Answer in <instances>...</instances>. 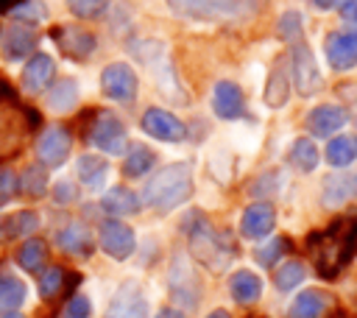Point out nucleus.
<instances>
[{"label": "nucleus", "mask_w": 357, "mask_h": 318, "mask_svg": "<svg viewBox=\"0 0 357 318\" xmlns=\"http://www.w3.org/2000/svg\"><path fill=\"white\" fill-rule=\"evenodd\" d=\"M324 156L332 167H349L357 159V139L351 134H335V137H329Z\"/></svg>", "instance_id": "20"}, {"label": "nucleus", "mask_w": 357, "mask_h": 318, "mask_svg": "<svg viewBox=\"0 0 357 318\" xmlns=\"http://www.w3.org/2000/svg\"><path fill=\"white\" fill-rule=\"evenodd\" d=\"M53 75H56V61H53V56H47V53H33V56L25 61L20 81H22V89H25L28 95H39V92L47 89V84L53 81Z\"/></svg>", "instance_id": "12"}, {"label": "nucleus", "mask_w": 357, "mask_h": 318, "mask_svg": "<svg viewBox=\"0 0 357 318\" xmlns=\"http://www.w3.org/2000/svg\"><path fill=\"white\" fill-rule=\"evenodd\" d=\"M98 234H100L103 251L112 254L114 259H126V257L134 251V232H131L123 220H117V218L103 220L100 229H98Z\"/></svg>", "instance_id": "13"}, {"label": "nucleus", "mask_w": 357, "mask_h": 318, "mask_svg": "<svg viewBox=\"0 0 357 318\" xmlns=\"http://www.w3.org/2000/svg\"><path fill=\"white\" fill-rule=\"evenodd\" d=\"M304 279V265L301 262H284L276 273V287L279 290H293Z\"/></svg>", "instance_id": "36"}, {"label": "nucleus", "mask_w": 357, "mask_h": 318, "mask_svg": "<svg viewBox=\"0 0 357 318\" xmlns=\"http://www.w3.org/2000/svg\"><path fill=\"white\" fill-rule=\"evenodd\" d=\"M56 237H59V245L67 248V251H73V254H78V248H86V243H89V234H86V229L81 223L64 226Z\"/></svg>", "instance_id": "33"}, {"label": "nucleus", "mask_w": 357, "mask_h": 318, "mask_svg": "<svg viewBox=\"0 0 357 318\" xmlns=\"http://www.w3.org/2000/svg\"><path fill=\"white\" fill-rule=\"evenodd\" d=\"M265 103L271 106V109H282V106H287V98H290V81H287V73H284V67H273L271 70V75H268V81H265Z\"/></svg>", "instance_id": "24"}, {"label": "nucleus", "mask_w": 357, "mask_h": 318, "mask_svg": "<svg viewBox=\"0 0 357 318\" xmlns=\"http://www.w3.org/2000/svg\"><path fill=\"white\" fill-rule=\"evenodd\" d=\"M139 128H142L151 139L167 142V145H176V142H181V139H187V126H184V120L176 117V114L167 112V109H159V106L145 109V114L139 117Z\"/></svg>", "instance_id": "5"}, {"label": "nucleus", "mask_w": 357, "mask_h": 318, "mask_svg": "<svg viewBox=\"0 0 357 318\" xmlns=\"http://www.w3.org/2000/svg\"><path fill=\"white\" fill-rule=\"evenodd\" d=\"M343 17H349V20H351V22L357 25V3H354V6H351V8L346 11V14H343Z\"/></svg>", "instance_id": "46"}, {"label": "nucleus", "mask_w": 357, "mask_h": 318, "mask_svg": "<svg viewBox=\"0 0 357 318\" xmlns=\"http://www.w3.org/2000/svg\"><path fill=\"white\" fill-rule=\"evenodd\" d=\"M126 139H128V131H126V123L120 120V114L100 112L92 126V134H89L92 148H98L100 153H109V156H120L126 151Z\"/></svg>", "instance_id": "6"}, {"label": "nucleus", "mask_w": 357, "mask_h": 318, "mask_svg": "<svg viewBox=\"0 0 357 318\" xmlns=\"http://www.w3.org/2000/svg\"><path fill=\"white\" fill-rule=\"evenodd\" d=\"M53 39L59 42L61 53L70 56V59H75V61H81V59H86V56L95 53V36L89 31L78 28V25H61L53 33Z\"/></svg>", "instance_id": "16"}, {"label": "nucleus", "mask_w": 357, "mask_h": 318, "mask_svg": "<svg viewBox=\"0 0 357 318\" xmlns=\"http://www.w3.org/2000/svg\"><path fill=\"white\" fill-rule=\"evenodd\" d=\"M326 64L337 73L357 67V33L354 31H332L324 42Z\"/></svg>", "instance_id": "10"}, {"label": "nucleus", "mask_w": 357, "mask_h": 318, "mask_svg": "<svg viewBox=\"0 0 357 318\" xmlns=\"http://www.w3.org/2000/svg\"><path fill=\"white\" fill-rule=\"evenodd\" d=\"M131 53H134L142 64H148V67H153L156 61H165V59H167V56H165V45H162V42H156V39L134 42V45H131Z\"/></svg>", "instance_id": "34"}, {"label": "nucleus", "mask_w": 357, "mask_h": 318, "mask_svg": "<svg viewBox=\"0 0 357 318\" xmlns=\"http://www.w3.org/2000/svg\"><path fill=\"white\" fill-rule=\"evenodd\" d=\"M70 148H73V139H70L67 128L50 126L36 139V159H39L42 167H61L70 156Z\"/></svg>", "instance_id": "9"}, {"label": "nucleus", "mask_w": 357, "mask_h": 318, "mask_svg": "<svg viewBox=\"0 0 357 318\" xmlns=\"http://www.w3.org/2000/svg\"><path fill=\"white\" fill-rule=\"evenodd\" d=\"M75 176L84 187L89 190H100L109 179V162L100 153H81L75 159Z\"/></svg>", "instance_id": "17"}, {"label": "nucleus", "mask_w": 357, "mask_h": 318, "mask_svg": "<svg viewBox=\"0 0 357 318\" xmlns=\"http://www.w3.org/2000/svg\"><path fill=\"white\" fill-rule=\"evenodd\" d=\"M231 296L237 298V301H243V304H248V301H254V298H259V293H262V279L257 276V273H251V271H237L234 276H231Z\"/></svg>", "instance_id": "25"}, {"label": "nucleus", "mask_w": 357, "mask_h": 318, "mask_svg": "<svg viewBox=\"0 0 357 318\" xmlns=\"http://www.w3.org/2000/svg\"><path fill=\"white\" fill-rule=\"evenodd\" d=\"M282 187H284V173L276 170V167H271V170H262V173L248 184V195L259 201V198H271V195H276Z\"/></svg>", "instance_id": "26"}, {"label": "nucleus", "mask_w": 357, "mask_h": 318, "mask_svg": "<svg viewBox=\"0 0 357 318\" xmlns=\"http://www.w3.org/2000/svg\"><path fill=\"white\" fill-rule=\"evenodd\" d=\"M321 162V153H318V145L310 139V137H298L293 139L290 151H287V165L298 173H312Z\"/></svg>", "instance_id": "19"}, {"label": "nucleus", "mask_w": 357, "mask_h": 318, "mask_svg": "<svg viewBox=\"0 0 357 318\" xmlns=\"http://www.w3.org/2000/svg\"><path fill=\"white\" fill-rule=\"evenodd\" d=\"M139 78L128 61H112L100 73V92L114 103H131L137 98Z\"/></svg>", "instance_id": "4"}, {"label": "nucleus", "mask_w": 357, "mask_h": 318, "mask_svg": "<svg viewBox=\"0 0 357 318\" xmlns=\"http://www.w3.org/2000/svg\"><path fill=\"white\" fill-rule=\"evenodd\" d=\"M70 14L81 17V20H95L109 8V0H64Z\"/></svg>", "instance_id": "35"}, {"label": "nucleus", "mask_w": 357, "mask_h": 318, "mask_svg": "<svg viewBox=\"0 0 357 318\" xmlns=\"http://www.w3.org/2000/svg\"><path fill=\"white\" fill-rule=\"evenodd\" d=\"M148 315V304L145 298L137 293V287H126L109 307L106 318H145Z\"/></svg>", "instance_id": "21"}, {"label": "nucleus", "mask_w": 357, "mask_h": 318, "mask_svg": "<svg viewBox=\"0 0 357 318\" xmlns=\"http://www.w3.org/2000/svg\"><path fill=\"white\" fill-rule=\"evenodd\" d=\"M20 190V179L11 167H0V206H6Z\"/></svg>", "instance_id": "38"}, {"label": "nucleus", "mask_w": 357, "mask_h": 318, "mask_svg": "<svg viewBox=\"0 0 357 318\" xmlns=\"http://www.w3.org/2000/svg\"><path fill=\"white\" fill-rule=\"evenodd\" d=\"M346 123H349V112L337 103H321V106L310 109L307 117H304L307 131L312 137H321V139H329V137L340 134L346 128Z\"/></svg>", "instance_id": "7"}, {"label": "nucleus", "mask_w": 357, "mask_h": 318, "mask_svg": "<svg viewBox=\"0 0 357 318\" xmlns=\"http://www.w3.org/2000/svg\"><path fill=\"white\" fill-rule=\"evenodd\" d=\"M276 31H279V36H282L284 42H298V36H301V31H304V14L296 11V8H287V11L279 17Z\"/></svg>", "instance_id": "31"}, {"label": "nucleus", "mask_w": 357, "mask_h": 318, "mask_svg": "<svg viewBox=\"0 0 357 318\" xmlns=\"http://www.w3.org/2000/svg\"><path fill=\"white\" fill-rule=\"evenodd\" d=\"M276 226V209L268 201H257L243 212L240 220V232L248 240H262L265 234H271V229Z\"/></svg>", "instance_id": "15"}, {"label": "nucleus", "mask_w": 357, "mask_h": 318, "mask_svg": "<svg viewBox=\"0 0 357 318\" xmlns=\"http://www.w3.org/2000/svg\"><path fill=\"white\" fill-rule=\"evenodd\" d=\"M321 198L326 206H343L357 198V170H337L329 173L321 184Z\"/></svg>", "instance_id": "14"}, {"label": "nucleus", "mask_w": 357, "mask_h": 318, "mask_svg": "<svg viewBox=\"0 0 357 318\" xmlns=\"http://www.w3.org/2000/svg\"><path fill=\"white\" fill-rule=\"evenodd\" d=\"M36 45H39V36L31 25H22V22H14L6 28L3 39H0V56L14 64V61H22V59H31L36 53Z\"/></svg>", "instance_id": "8"}, {"label": "nucleus", "mask_w": 357, "mask_h": 318, "mask_svg": "<svg viewBox=\"0 0 357 318\" xmlns=\"http://www.w3.org/2000/svg\"><path fill=\"white\" fill-rule=\"evenodd\" d=\"M290 75H293V86L301 98H312L324 89V75H321L318 59L304 39L293 42V47H290Z\"/></svg>", "instance_id": "2"}, {"label": "nucleus", "mask_w": 357, "mask_h": 318, "mask_svg": "<svg viewBox=\"0 0 357 318\" xmlns=\"http://www.w3.org/2000/svg\"><path fill=\"white\" fill-rule=\"evenodd\" d=\"M59 279H61V273H59L56 268H53V271H47V273H45V279H42V293H45V296H50V293L59 287Z\"/></svg>", "instance_id": "43"}, {"label": "nucleus", "mask_w": 357, "mask_h": 318, "mask_svg": "<svg viewBox=\"0 0 357 318\" xmlns=\"http://www.w3.org/2000/svg\"><path fill=\"white\" fill-rule=\"evenodd\" d=\"M279 248H282L279 243H271L268 248H262V251H259V262H262V265H271V262H273V257L279 254Z\"/></svg>", "instance_id": "44"}, {"label": "nucleus", "mask_w": 357, "mask_h": 318, "mask_svg": "<svg viewBox=\"0 0 357 318\" xmlns=\"http://www.w3.org/2000/svg\"><path fill=\"white\" fill-rule=\"evenodd\" d=\"M50 195H53V201H56V204H73V201L78 198V190H75V184H73V181L61 179V181H56V184H53Z\"/></svg>", "instance_id": "40"}, {"label": "nucleus", "mask_w": 357, "mask_h": 318, "mask_svg": "<svg viewBox=\"0 0 357 318\" xmlns=\"http://www.w3.org/2000/svg\"><path fill=\"white\" fill-rule=\"evenodd\" d=\"M36 226H39V218L33 212H17L14 220H8L11 234H31Z\"/></svg>", "instance_id": "39"}, {"label": "nucleus", "mask_w": 357, "mask_h": 318, "mask_svg": "<svg viewBox=\"0 0 357 318\" xmlns=\"http://www.w3.org/2000/svg\"><path fill=\"white\" fill-rule=\"evenodd\" d=\"M165 3L173 14L187 17V20H201V22L243 17L237 0H165Z\"/></svg>", "instance_id": "3"}, {"label": "nucleus", "mask_w": 357, "mask_h": 318, "mask_svg": "<svg viewBox=\"0 0 357 318\" xmlns=\"http://www.w3.org/2000/svg\"><path fill=\"white\" fill-rule=\"evenodd\" d=\"M326 307V298L318 290H304L293 304H290V318H318Z\"/></svg>", "instance_id": "27"}, {"label": "nucleus", "mask_w": 357, "mask_h": 318, "mask_svg": "<svg viewBox=\"0 0 357 318\" xmlns=\"http://www.w3.org/2000/svg\"><path fill=\"white\" fill-rule=\"evenodd\" d=\"M159 318H184L181 312H176V310H162L159 312Z\"/></svg>", "instance_id": "45"}, {"label": "nucleus", "mask_w": 357, "mask_h": 318, "mask_svg": "<svg viewBox=\"0 0 357 318\" xmlns=\"http://www.w3.org/2000/svg\"><path fill=\"white\" fill-rule=\"evenodd\" d=\"M89 315V304H86V298L81 296V298H75L70 307H67V318H86Z\"/></svg>", "instance_id": "42"}, {"label": "nucleus", "mask_w": 357, "mask_h": 318, "mask_svg": "<svg viewBox=\"0 0 357 318\" xmlns=\"http://www.w3.org/2000/svg\"><path fill=\"white\" fill-rule=\"evenodd\" d=\"M192 195V167L190 162H170L162 170L151 173L142 190L145 206L156 212H170Z\"/></svg>", "instance_id": "1"}, {"label": "nucleus", "mask_w": 357, "mask_h": 318, "mask_svg": "<svg viewBox=\"0 0 357 318\" xmlns=\"http://www.w3.org/2000/svg\"><path fill=\"white\" fill-rule=\"evenodd\" d=\"M231 173H234V156H231V151L223 148V145L212 148L209 151V176L218 179L220 184H226L231 179Z\"/></svg>", "instance_id": "28"}, {"label": "nucleus", "mask_w": 357, "mask_h": 318, "mask_svg": "<svg viewBox=\"0 0 357 318\" xmlns=\"http://www.w3.org/2000/svg\"><path fill=\"white\" fill-rule=\"evenodd\" d=\"M78 98H81L78 81H75V78H59V81H53V84H50L45 103H47V109H50V112H56V114H67V112H73V109H75Z\"/></svg>", "instance_id": "18"}, {"label": "nucleus", "mask_w": 357, "mask_h": 318, "mask_svg": "<svg viewBox=\"0 0 357 318\" xmlns=\"http://www.w3.org/2000/svg\"><path fill=\"white\" fill-rule=\"evenodd\" d=\"M11 20L36 28L39 22L47 20V8L42 6V0H25V3H17V6L11 8Z\"/></svg>", "instance_id": "29"}, {"label": "nucleus", "mask_w": 357, "mask_h": 318, "mask_svg": "<svg viewBox=\"0 0 357 318\" xmlns=\"http://www.w3.org/2000/svg\"><path fill=\"white\" fill-rule=\"evenodd\" d=\"M42 259H45V245H42V240H28V243L22 245V251H20V265L28 268V271H36V268L42 265Z\"/></svg>", "instance_id": "37"}, {"label": "nucleus", "mask_w": 357, "mask_h": 318, "mask_svg": "<svg viewBox=\"0 0 357 318\" xmlns=\"http://www.w3.org/2000/svg\"><path fill=\"white\" fill-rule=\"evenodd\" d=\"M6 318H20V315H6Z\"/></svg>", "instance_id": "48"}, {"label": "nucleus", "mask_w": 357, "mask_h": 318, "mask_svg": "<svg viewBox=\"0 0 357 318\" xmlns=\"http://www.w3.org/2000/svg\"><path fill=\"white\" fill-rule=\"evenodd\" d=\"M25 298V285L14 276H3L0 279V310H14L20 307Z\"/></svg>", "instance_id": "32"}, {"label": "nucleus", "mask_w": 357, "mask_h": 318, "mask_svg": "<svg viewBox=\"0 0 357 318\" xmlns=\"http://www.w3.org/2000/svg\"><path fill=\"white\" fill-rule=\"evenodd\" d=\"M212 112H215L220 120H240L243 112H245L243 89H240L234 81L220 78V81L212 86Z\"/></svg>", "instance_id": "11"}, {"label": "nucleus", "mask_w": 357, "mask_h": 318, "mask_svg": "<svg viewBox=\"0 0 357 318\" xmlns=\"http://www.w3.org/2000/svg\"><path fill=\"white\" fill-rule=\"evenodd\" d=\"M100 206H103L109 215H137L139 206H142V201H139L137 192H131L128 187H112L109 192H103Z\"/></svg>", "instance_id": "22"}, {"label": "nucleus", "mask_w": 357, "mask_h": 318, "mask_svg": "<svg viewBox=\"0 0 357 318\" xmlns=\"http://www.w3.org/2000/svg\"><path fill=\"white\" fill-rule=\"evenodd\" d=\"M153 165H156V153L145 145H134L123 159V173L128 179H145V176H151Z\"/></svg>", "instance_id": "23"}, {"label": "nucleus", "mask_w": 357, "mask_h": 318, "mask_svg": "<svg viewBox=\"0 0 357 318\" xmlns=\"http://www.w3.org/2000/svg\"><path fill=\"white\" fill-rule=\"evenodd\" d=\"M354 3H357V0H312V6H315V8H321V11H332V8H340L343 14H346V11H349Z\"/></svg>", "instance_id": "41"}, {"label": "nucleus", "mask_w": 357, "mask_h": 318, "mask_svg": "<svg viewBox=\"0 0 357 318\" xmlns=\"http://www.w3.org/2000/svg\"><path fill=\"white\" fill-rule=\"evenodd\" d=\"M20 187H22V192H28V195H33V198L45 195V192H47V170H45L42 165L25 167V173H22V179H20Z\"/></svg>", "instance_id": "30"}, {"label": "nucleus", "mask_w": 357, "mask_h": 318, "mask_svg": "<svg viewBox=\"0 0 357 318\" xmlns=\"http://www.w3.org/2000/svg\"><path fill=\"white\" fill-rule=\"evenodd\" d=\"M209 318H229V315H226V312H223V310H215V312H212V315H209Z\"/></svg>", "instance_id": "47"}]
</instances>
